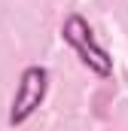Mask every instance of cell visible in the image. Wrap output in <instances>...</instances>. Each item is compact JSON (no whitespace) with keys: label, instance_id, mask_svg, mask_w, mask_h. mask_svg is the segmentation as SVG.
I'll return each instance as SVG.
<instances>
[{"label":"cell","instance_id":"obj_1","mask_svg":"<svg viewBox=\"0 0 128 131\" xmlns=\"http://www.w3.org/2000/svg\"><path fill=\"white\" fill-rule=\"evenodd\" d=\"M61 37H64V43L73 46V52L79 55V61L89 70H95L98 76H110L113 73L110 52L95 40V31L89 28V21L82 15H67V21L61 25Z\"/></svg>","mask_w":128,"mask_h":131},{"label":"cell","instance_id":"obj_2","mask_svg":"<svg viewBox=\"0 0 128 131\" xmlns=\"http://www.w3.org/2000/svg\"><path fill=\"white\" fill-rule=\"evenodd\" d=\"M49 89V70L46 67H28L18 79L15 98H12V110H9V125H22L34 110L43 104Z\"/></svg>","mask_w":128,"mask_h":131}]
</instances>
